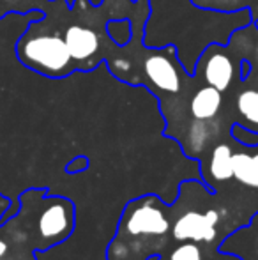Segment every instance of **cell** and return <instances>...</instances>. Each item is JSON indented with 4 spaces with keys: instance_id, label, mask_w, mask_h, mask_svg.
Returning <instances> with one entry per match:
<instances>
[{
    "instance_id": "4",
    "label": "cell",
    "mask_w": 258,
    "mask_h": 260,
    "mask_svg": "<svg viewBox=\"0 0 258 260\" xmlns=\"http://www.w3.org/2000/svg\"><path fill=\"white\" fill-rule=\"evenodd\" d=\"M145 75L154 87L163 92H179L180 75L170 57L161 53H152L145 58Z\"/></svg>"
},
{
    "instance_id": "12",
    "label": "cell",
    "mask_w": 258,
    "mask_h": 260,
    "mask_svg": "<svg viewBox=\"0 0 258 260\" xmlns=\"http://www.w3.org/2000/svg\"><path fill=\"white\" fill-rule=\"evenodd\" d=\"M170 260H202V251L196 244L186 243L172 251Z\"/></svg>"
},
{
    "instance_id": "10",
    "label": "cell",
    "mask_w": 258,
    "mask_h": 260,
    "mask_svg": "<svg viewBox=\"0 0 258 260\" xmlns=\"http://www.w3.org/2000/svg\"><path fill=\"white\" fill-rule=\"evenodd\" d=\"M232 165H234V177L239 182L251 188H258V165L253 159V156L237 152L232 156Z\"/></svg>"
},
{
    "instance_id": "15",
    "label": "cell",
    "mask_w": 258,
    "mask_h": 260,
    "mask_svg": "<svg viewBox=\"0 0 258 260\" xmlns=\"http://www.w3.org/2000/svg\"><path fill=\"white\" fill-rule=\"evenodd\" d=\"M9 251V244L6 243V241L0 237V260H2L4 257H6V253Z\"/></svg>"
},
{
    "instance_id": "16",
    "label": "cell",
    "mask_w": 258,
    "mask_h": 260,
    "mask_svg": "<svg viewBox=\"0 0 258 260\" xmlns=\"http://www.w3.org/2000/svg\"><path fill=\"white\" fill-rule=\"evenodd\" d=\"M253 159H255V161H256V165H258V154H255V156H253Z\"/></svg>"
},
{
    "instance_id": "9",
    "label": "cell",
    "mask_w": 258,
    "mask_h": 260,
    "mask_svg": "<svg viewBox=\"0 0 258 260\" xmlns=\"http://www.w3.org/2000/svg\"><path fill=\"white\" fill-rule=\"evenodd\" d=\"M232 149L227 144H219L212 149L209 161V170L216 181H227L234 177V165H232Z\"/></svg>"
},
{
    "instance_id": "6",
    "label": "cell",
    "mask_w": 258,
    "mask_h": 260,
    "mask_svg": "<svg viewBox=\"0 0 258 260\" xmlns=\"http://www.w3.org/2000/svg\"><path fill=\"white\" fill-rule=\"evenodd\" d=\"M65 46L72 60H87L99 50V38L92 28L82 25H71L64 34Z\"/></svg>"
},
{
    "instance_id": "18",
    "label": "cell",
    "mask_w": 258,
    "mask_h": 260,
    "mask_svg": "<svg viewBox=\"0 0 258 260\" xmlns=\"http://www.w3.org/2000/svg\"><path fill=\"white\" fill-rule=\"evenodd\" d=\"M9 2H16V0H9Z\"/></svg>"
},
{
    "instance_id": "2",
    "label": "cell",
    "mask_w": 258,
    "mask_h": 260,
    "mask_svg": "<svg viewBox=\"0 0 258 260\" xmlns=\"http://www.w3.org/2000/svg\"><path fill=\"white\" fill-rule=\"evenodd\" d=\"M39 236L50 243L65 239L72 230V206L67 200L53 199L43 209L38 219Z\"/></svg>"
},
{
    "instance_id": "3",
    "label": "cell",
    "mask_w": 258,
    "mask_h": 260,
    "mask_svg": "<svg viewBox=\"0 0 258 260\" xmlns=\"http://www.w3.org/2000/svg\"><path fill=\"white\" fill-rule=\"evenodd\" d=\"M217 214L214 211H207L205 214L200 212H186L173 226V236L179 241H212L216 237Z\"/></svg>"
},
{
    "instance_id": "17",
    "label": "cell",
    "mask_w": 258,
    "mask_h": 260,
    "mask_svg": "<svg viewBox=\"0 0 258 260\" xmlns=\"http://www.w3.org/2000/svg\"><path fill=\"white\" fill-rule=\"evenodd\" d=\"M223 260H235V258H223Z\"/></svg>"
},
{
    "instance_id": "8",
    "label": "cell",
    "mask_w": 258,
    "mask_h": 260,
    "mask_svg": "<svg viewBox=\"0 0 258 260\" xmlns=\"http://www.w3.org/2000/svg\"><path fill=\"white\" fill-rule=\"evenodd\" d=\"M221 92L214 87H202L191 100V113L196 120H209L217 115L221 108Z\"/></svg>"
},
{
    "instance_id": "1",
    "label": "cell",
    "mask_w": 258,
    "mask_h": 260,
    "mask_svg": "<svg viewBox=\"0 0 258 260\" xmlns=\"http://www.w3.org/2000/svg\"><path fill=\"white\" fill-rule=\"evenodd\" d=\"M16 53L27 68L46 76H64L71 71V55L64 38L57 34H25L18 41Z\"/></svg>"
},
{
    "instance_id": "7",
    "label": "cell",
    "mask_w": 258,
    "mask_h": 260,
    "mask_svg": "<svg viewBox=\"0 0 258 260\" xmlns=\"http://www.w3.org/2000/svg\"><path fill=\"white\" fill-rule=\"evenodd\" d=\"M203 76H205V82L219 92L227 90L234 80V64L230 57L225 53H212L205 62Z\"/></svg>"
},
{
    "instance_id": "11",
    "label": "cell",
    "mask_w": 258,
    "mask_h": 260,
    "mask_svg": "<svg viewBox=\"0 0 258 260\" xmlns=\"http://www.w3.org/2000/svg\"><path fill=\"white\" fill-rule=\"evenodd\" d=\"M237 110L248 122L258 126V89L242 90L237 96Z\"/></svg>"
},
{
    "instance_id": "5",
    "label": "cell",
    "mask_w": 258,
    "mask_h": 260,
    "mask_svg": "<svg viewBox=\"0 0 258 260\" xmlns=\"http://www.w3.org/2000/svg\"><path fill=\"white\" fill-rule=\"evenodd\" d=\"M168 218L161 209L154 206H140L131 211L126 229L129 234H154L163 236L168 230Z\"/></svg>"
},
{
    "instance_id": "13",
    "label": "cell",
    "mask_w": 258,
    "mask_h": 260,
    "mask_svg": "<svg viewBox=\"0 0 258 260\" xmlns=\"http://www.w3.org/2000/svg\"><path fill=\"white\" fill-rule=\"evenodd\" d=\"M232 135L237 142H241L242 145H248V147H255L258 145V133H251V131L244 129L242 126H234L232 129Z\"/></svg>"
},
{
    "instance_id": "14",
    "label": "cell",
    "mask_w": 258,
    "mask_h": 260,
    "mask_svg": "<svg viewBox=\"0 0 258 260\" xmlns=\"http://www.w3.org/2000/svg\"><path fill=\"white\" fill-rule=\"evenodd\" d=\"M7 207H9V200L0 197V223H2V214L7 211Z\"/></svg>"
}]
</instances>
